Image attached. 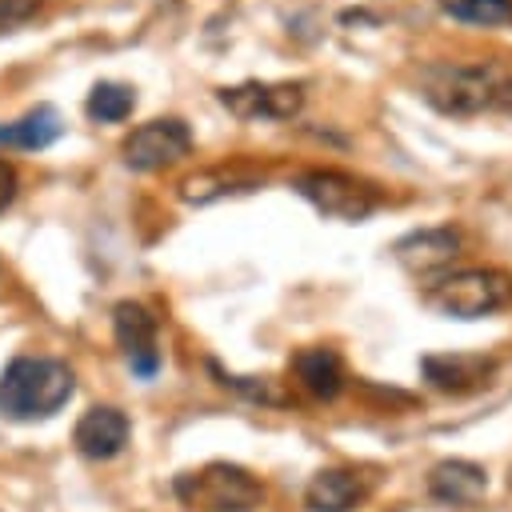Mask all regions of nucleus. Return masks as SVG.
<instances>
[{"label":"nucleus","instance_id":"1","mask_svg":"<svg viewBox=\"0 0 512 512\" xmlns=\"http://www.w3.org/2000/svg\"><path fill=\"white\" fill-rule=\"evenodd\" d=\"M420 96L444 116H480L512 108V72L500 60L428 64L420 68Z\"/></svg>","mask_w":512,"mask_h":512},{"label":"nucleus","instance_id":"2","mask_svg":"<svg viewBox=\"0 0 512 512\" xmlns=\"http://www.w3.org/2000/svg\"><path fill=\"white\" fill-rule=\"evenodd\" d=\"M76 392V376L56 356H16L0 372V416L28 424L56 416Z\"/></svg>","mask_w":512,"mask_h":512},{"label":"nucleus","instance_id":"3","mask_svg":"<svg viewBox=\"0 0 512 512\" xmlns=\"http://www.w3.org/2000/svg\"><path fill=\"white\" fill-rule=\"evenodd\" d=\"M424 300L452 320H476L492 316L512 304V276L500 268H460L428 284Z\"/></svg>","mask_w":512,"mask_h":512},{"label":"nucleus","instance_id":"4","mask_svg":"<svg viewBox=\"0 0 512 512\" xmlns=\"http://www.w3.org/2000/svg\"><path fill=\"white\" fill-rule=\"evenodd\" d=\"M176 492L200 512H252L264 500L260 480L236 464H208L192 476H180Z\"/></svg>","mask_w":512,"mask_h":512},{"label":"nucleus","instance_id":"5","mask_svg":"<svg viewBox=\"0 0 512 512\" xmlns=\"http://www.w3.org/2000/svg\"><path fill=\"white\" fill-rule=\"evenodd\" d=\"M292 188L324 216L332 220H364L376 212L380 204V192L348 172H336V168H312V172H300L292 180Z\"/></svg>","mask_w":512,"mask_h":512},{"label":"nucleus","instance_id":"6","mask_svg":"<svg viewBox=\"0 0 512 512\" xmlns=\"http://www.w3.org/2000/svg\"><path fill=\"white\" fill-rule=\"evenodd\" d=\"M120 152H124L128 168L156 172V168H168V164H176L192 152V128L180 116H160V120H148V124L132 128L128 140L120 144Z\"/></svg>","mask_w":512,"mask_h":512},{"label":"nucleus","instance_id":"7","mask_svg":"<svg viewBox=\"0 0 512 512\" xmlns=\"http://www.w3.org/2000/svg\"><path fill=\"white\" fill-rule=\"evenodd\" d=\"M220 104L240 116V120H292L304 104L300 84H236V88H220Z\"/></svg>","mask_w":512,"mask_h":512},{"label":"nucleus","instance_id":"8","mask_svg":"<svg viewBox=\"0 0 512 512\" xmlns=\"http://www.w3.org/2000/svg\"><path fill=\"white\" fill-rule=\"evenodd\" d=\"M112 328L120 348L128 352V364L136 376H152L160 368V348H156V316L136 304V300H120L112 312Z\"/></svg>","mask_w":512,"mask_h":512},{"label":"nucleus","instance_id":"9","mask_svg":"<svg viewBox=\"0 0 512 512\" xmlns=\"http://www.w3.org/2000/svg\"><path fill=\"white\" fill-rule=\"evenodd\" d=\"M128 432H132V424H128V416H124L120 408L96 404V408H88V412L76 420L72 444H76V452L88 456V460H112L116 452H124Z\"/></svg>","mask_w":512,"mask_h":512},{"label":"nucleus","instance_id":"10","mask_svg":"<svg viewBox=\"0 0 512 512\" xmlns=\"http://www.w3.org/2000/svg\"><path fill=\"white\" fill-rule=\"evenodd\" d=\"M420 372L440 392H472V388H484L492 380L496 360L476 356V352H448V356H424Z\"/></svg>","mask_w":512,"mask_h":512},{"label":"nucleus","instance_id":"11","mask_svg":"<svg viewBox=\"0 0 512 512\" xmlns=\"http://www.w3.org/2000/svg\"><path fill=\"white\" fill-rule=\"evenodd\" d=\"M460 252V232L456 228H420L408 232L404 240H396L392 256L408 268V272H440L452 264V256Z\"/></svg>","mask_w":512,"mask_h":512},{"label":"nucleus","instance_id":"12","mask_svg":"<svg viewBox=\"0 0 512 512\" xmlns=\"http://www.w3.org/2000/svg\"><path fill=\"white\" fill-rule=\"evenodd\" d=\"M368 496V484L360 472L352 468H324L308 480V492H304V504L312 512H352L360 500Z\"/></svg>","mask_w":512,"mask_h":512},{"label":"nucleus","instance_id":"13","mask_svg":"<svg viewBox=\"0 0 512 512\" xmlns=\"http://www.w3.org/2000/svg\"><path fill=\"white\" fill-rule=\"evenodd\" d=\"M428 488L444 504H476L488 492V472L472 460H440L428 472Z\"/></svg>","mask_w":512,"mask_h":512},{"label":"nucleus","instance_id":"14","mask_svg":"<svg viewBox=\"0 0 512 512\" xmlns=\"http://www.w3.org/2000/svg\"><path fill=\"white\" fill-rule=\"evenodd\" d=\"M60 132H64L60 112H56L52 104H36V108H28L20 120L0 124V144H4V148L40 152V148H48L52 140H60Z\"/></svg>","mask_w":512,"mask_h":512},{"label":"nucleus","instance_id":"15","mask_svg":"<svg viewBox=\"0 0 512 512\" xmlns=\"http://www.w3.org/2000/svg\"><path fill=\"white\" fill-rule=\"evenodd\" d=\"M292 368H296L300 388L312 392L316 400H332L344 388V364L332 348H304V352H296Z\"/></svg>","mask_w":512,"mask_h":512},{"label":"nucleus","instance_id":"16","mask_svg":"<svg viewBox=\"0 0 512 512\" xmlns=\"http://www.w3.org/2000/svg\"><path fill=\"white\" fill-rule=\"evenodd\" d=\"M256 188V176L248 172H228V168H216V172H196L180 184V196L188 204H208V200H220L228 192H252Z\"/></svg>","mask_w":512,"mask_h":512},{"label":"nucleus","instance_id":"17","mask_svg":"<svg viewBox=\"0 0 512 512\" xmlns=\"http://www.w3.org/2000/svg\"><path fill=\"white\" fill-rule=\"evenodd\" d=\"M88 116L100 120V124H120L132 116L136 108V92L128 84H116V80H100L92 92H88Z\"/></svg>","mask_w":512,"mask_h":512},{"label":"nucleus","instance_id":"18","mask_svg":"<svg viewBox=\"0 0 512 512\" xmlns=\"http://www.w3.org/2000/svg\"><path fill=\"white\" fill-rule=\"evenodd\" d=\"M444 12L464 24H504L512 20V0H444Z\"/></svg>","mask_w":512,"mask_h":512},{"label":"nucleus","instance_id":"19","mask_svg":"<svg viewBox=\"0 0 512 512\" xmlns=\"http://www.w3.org/2000/svg\"><path fill=\"white\" fill-rule=\"evenodd\" d=\"M36 8H40V0H0V28H16V24H24Z\"/></svg>","mask_w":512,"mask_h":512},{"label":"nucleus","instance_id":"20","mask_svg":"<svg viewBox=\"0 0 512 512\" xmlns=\"http://www.w3.org/2000/svg\"><path fill=\"white\" fill-rule=\"evenodd\" d=\"M16 188H20V176H16V168L8 164V160H0V212L16 200Z\"/></svg>","mask_w":512,"mask_h":512}]
</instances>
